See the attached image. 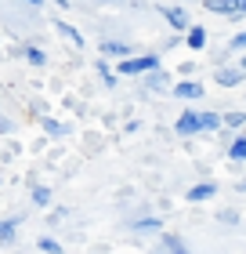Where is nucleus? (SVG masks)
<instances>
[{"label": "nucleus", "instance_id": "f257e3e1", "mask_svg": "<svg viewBox=\"0 0 246 254\" xmlns=\"http://www.w3.org/2000/svg\"><path fill=\"white\" fill-rule=\"evenodd\" d=\"M199 131H203V113H181L178 134H199Z\"/></svg>", "mask_w": 246, "mask_h": 254}, {"label": "nucleus", "instance_id": "f03ea898", "mask_svg": "<svg viewBox=\"0 0 246 254\" xmlns=\"http://www.w3.org/2000/svg\"><path fill=\"white\" fill-rule=\"evenodd\" d=\"M159 65V59H156V55H145V59H127L123 65H120V73H145V69H156Z\"/></svg>", "mask_w": 246, "mask_h": 254}, {"label": "nucleus", "instance_id": "7ed1b4c3", "mask_svg": "<svg viewBox=\"0 0 246 254\" xmlns=\"http://www.w3.org/2000/svg\"><path fill=\"white\" fill-rule=\"evenodd\" d=\"M203 4H206L210 11H217V15H228V18L243 15V11H239V0H203Z\"/></svg>", "mask_w": 246, "mask_h": 254}, {"label": "nucleus", "instance_id": "20e7f679", "mask_svg": "<svg viewBox=\"0 0 246 254\" xmlns=\"http://www.w3.org/2000/svg\"><path fill=\"white\" fill-rule=\"evenodd\" d=\"M163 15H167V22H170L174 29H192L189 26V15H185L181 7H163Z\"/></svg>", "mask_w": 246, "mask_h": 254}, {"label": "nucleus", "instance_id": "39448f33", "mask_svg": "<svg viewBox=\"0 0 246 254\" xmlns=\"http://www.w3.org/2000/svg\"><path fill=\"white\" fill-rule=\"evenodd\" d=\"M174 95L178 98H203V87H199L196 80H181V84L174 87Z\"/></svg>", "mask_w": 246, "mask_h": 254}, {"label": "nucleus", "instance_id": "423d86ee", "mask_svg": "<svg viewBox=\"0 0 246 254\" xmlns=\"http://www.w3.org/2000/svg\"><path fill=\"white\" fill-rule=\"evenodd\" d=\"M243 80V69H217V84L221 87H232V84H239Z\"/></svg>", "mask_w": 246, "mask_h": 254}, {"label": "nucleus", "instance_id": "0eeeda50", "mask_svg": "<svg viewBox=\"0 0 246 254\" xmlns=\"http://www.w3.org/2000/svg\"><path fill=\"white\" fill-rule=\"evenodd\" d=\"M54 29L62 33L65 40H73L76 48H84V37H80V29H73V26H69V22H54Z\"/></svg>", "mask_w": 246, "mask_h": 254}, {"label": "nucleus", "instance_id": "6e6552de", "mask_svg": "<svg viewBox=\"0 0 246 254\" xmlns=\"http://www.w3.org/2000/svg\"><path fill=\"white\" fill-rule=\"evenodd\" d=\"M15 229H18V218L0 222V244H11V240H15Z\"/></svg>", "mask_w": 246, "mask_h": 254}, {"label": "nucleus", "instance_id": "1a4fd4ad", "mask_svg": "<svg viewBox=\"0 0 246 254\" xmlns=\"http://www.w3.org/2000/svg\"><path fill=\"white\" fill-rule=\"evenodd\" d=\"M189 48H206V29L203 26H196V29H189Z\"/></svg>", "mask_w": 246, "mask_h": 254}, {"label": "nucleus", "instance_id": "9d476101", "mask_svg": "<svg viewBox=\"0 0 246 254\" xmlns=\"http://www.w3.org/2000/svg\"><path fill=\"white\" fill-rule=\"evenodd\" d=\"M217 192V186H196V189H189V200L196 203V200H210V196Z\"/></svg>", "mask_w": 246, "mask_h": 254}, {"label": "nucleus", "instance_id": "9b49d317", "mask_svg": "<svg viewBox=\"0 0 246 254\" xmlns=\"http://www.w3.org/2000/svg\"><path fill=\"white\" fill-rule=\"evenodd\" d=\"M26 62L29 65H44V62H48V55H44L40 48H26Z\"/></svg>", "mask_w": 246, "mask_h": 254}, {"label": "nucleus", "instance_id": "f8f14e48", "mask_svg": "<svg viewBox=\"0 0 246 254\" xmlns=\"http://www.w3.org/2000/svg\"><path fill=\"white\" fill-rule=\"evenodd\" d=\"M228 156H232V160H246V138H236V142H232Z\"/></svg>", "mask_w": 246, "mask_h": 254}, {"label": "nucleus", "instance_id": "ddd939ff", "mask_svg": "<svg viewBox=\"0 0 246 254\" xmlns=\"http://www.w3.org/2000/svg\"><path fill=\"white\" fill-rule=\"evenodd\" d=\"M33 200H37V207H48V200H51V189L37 186V189H33Z\"/></svg>", "mask_w": 246, "mask_h": 254}, {"label": "nucleus", "instance_id": "4468645a", "mask_svg": "<svg viewBox=\"0 0 246 254\" xmlns=\"http://www.w3.org/2000/svg\"><path fill=\"white\" fill-rule=\"evenodd\" d=\"M40 251H48V254H62V244H58V240H51V236H44V240H40Z\"/></svg>", "mask_w": 246, "mask_h": 254}, {"label": "nucleus", "instance_id": "2eb2a0df", "mask_svg": "<svg viewBox=\"0 0 246 254\" xmlns=\"http://www.w3.org/2000/svg\"><path fill=\"white\" fill-rule=\"evenodd\" d=\"M101 51H105V55H127L131 48H127V44H109V40H105V44H101Z\"/></svg>", "mask_w": 246, "mask_h": 254}, {"label": "nucleus", "instance_id": "dca6fc26", "mask_svg": "<svg viewBox=\"0 0 246 254\" xmlns=\"http://www.w3.org/2000/svg\"><path fill=\"white\" fill-rule=\"evenodd\" d=\"M214 127H221V117L217 113H203V131H214Z\"/></svg>", "mask_w": 246, "mask_h": 254}, {"label": "nucleus", "instance_id": "f3484780", "mask_svg": "<svg viewBox=\"0 0 246 254\" xmlns=\"http://www.w3.org/2000/svg\"><path fill=\"white\" fill-rule=\"evenodd\" d=\"M98 73H101V80L109 87H116V73H109V65H105V62H98Z\"/></svg>", "mask_w": 246, "mask_h": 254}, {"label": "nucleus", "instance_id": "a211bd4d", "mask_svg": "<svg viewBox=\"0 0 246 254\" xmlns=\"http://www.w3.org/2000/svg\"><path fill=\"white\" fill-rule=\"evenodd\" d=\"M44 131H48V134H65V127L58 120H44Z\"/></svg>", "mask_w": 246, "mask_h": 254}, {"label": "nucleus", "instance_id": "6ab92c4d", "mask_svg": "<svg viewBox=\"0 0 246 254\" xmlns=\"http://www.w3.org/2000/svg\"><path fill=\"white\" fill-rule=\"evenodd\" d=\"M167 251H174V254H189V251H185V244H181V240H174V236H167Z\"/></svg>", "mask_w": 246, "mask_h": 254}, {"label": "nucleus", "instance_id": "aec40b11", "mask_svg": "<svg viewBox=\"0 0 246 254\" xmlns=\"http://www.w3.org/2000/svg\"><path fill=\"white\" fill-rule=\"evenodd\" d=\"M138 229H142V233H152V229H159V222L156 218H145V222H138Z\"/></svg>", "mask_w": 246, "mask_h": 254}, {"label": "nucleus", "instance_id": "412c9836", "mask_svg": "<svg viewBox=\"0 0 246 254\" xmlns=\"http://www.w3.org/2000/svg\"><path fill=\"white\" fill-rule=\"evenodd\" d=\"M243 120H246L243 113H228V120H225V124H228V127H243Z\"/></svg>", "mask_w": 246, "mask_h": 254}, {"label": "nucleus", "instance_id": "4be33fe9", "mask_svg": "<svg viewBox=\"0 0 246 254\" xmlns=\"http://www.w3.org/2000/svg\"><path fill=\"white\" fill-rule=\"evenodd\" d=\"M232 48H236V51H243V48H246V33H239V37L232 40Z\"/></svg>", "mask_w": 246, "mask_h": 254}, {"label": "nucleus", "instance_id": "5701e85b", "mask_svg": "<svg viewBox=\"0 0 246 254\" xmlns=\"http://www.w3.org/2000/svg\"><path fill=\"white\" fill-rule=\"evenodd\" d=\"M239 11H246V0H239Z\"/></svg>", "mask_w": 246, "mask_h": 254}, {"label": "nucleus", "instance_id": "b1692460", "mask_svg": "<svg viewBox=\"0 0 246 254\" xmlns=\"http://www.w3.org/2000/svg\"><path fill=\"white\" fill-rule=\"evenodd\" d=\"M26 4H44V0H26Z\"/></svg>", "mask_w": 246, "mask_h": 254}, {"label": "nucleus", "instance_id": "393cba45", "mask_svg": "<svg viewBox=\"0 0 246 254\" xmlns=\"http://www.w3.org/2000/svg\"><path fill=\"white\" fill-rule=\"evenodd\" d=\"M243 69H246V59H243Z\"/></svg>", "mask_w": 246, "mask_h": 254}]
</instances>
